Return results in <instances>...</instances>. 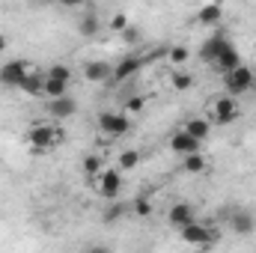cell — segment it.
Returning a JSON list of instances; mask_svg holds the SVG:
<instances>
[{
	"label": "cell",
	"instance_id": "6da1fadb",
	"mask_svg": "<svg viewBox=\"0 0 256 253\" xmlns=\"http://www.w3.org/2000/svg\"><path fill=\"white\" fill-rule=\"evenodd\" d=\"M27 143L36 152L60 149L66 143V128L60 122H36V126H30V131H27Z\"/></svg>",
	"mask_w": 256,
	"mask_h": 253
},
{
	"label": "cell",
	"instance_id": "7a4b0ae2",
	"mask_svg": "<svg viewBox=\"0 0 256 253\" xmlns=\"http://www.w3.org/2000/svg\"><path fill=\"white\" fill-rule=\"evenodd\" d=\"M212 126H232L238 116H242V108H238V102L232 98V96H224V92H218V96H212L208 102H206V114H202Z\"/></svg>",
	"mask_w": 256,
	"mask_h": 253
},
{
	"label": "cell",
	"instance_id": "3957f363",
	"mask_svg": "<svg viewBox=\"0 0 256 253\" xmlns=\"http://www.w3.org/2000/svg\"><path fill=\"white\" fill-rule=\"evenodd\" d=\"M179 238H182L185 248L206 250V248H212V244L220 242V230H218L214 224H202V220H196V224H191V226L179 230Z\"/></svg>",
	"mask_w": 256,
	"mask_h": 253
},
{
	"label": "cell",
	"instance_id": "277c9868",
	"mask_svg": "<svg viewBox=\"0 0 256 253\" xmlns=\"http://www.w3.org/2000/svg\"><path fill=\"white\" fill-rule=\"evenodd\" d=\"M33 72H39L30 60H9L6 66H0V84L9 86V90H18Z\"/></svg>",
	"mask_w": 256,
	"mask_h": 253
},
{
	"label": "cell",
	"instance_id": "5b68a950",
	"mask_svg": "<svg viewBox=\"0 0 256 253\" xmlns=\"http://www.w3.org/2000/svg\"><path fill=\"white\" fill-rule=\"evenodd\" d=\"M224 90H226V96H232V98L242 96V92L256 90V72L250 68V66H242V68L224 74Z\"/></svg>",
	"mask_w": 256,
	"mask_h": 253
},
{
	"label": "cell",
	"instance_id": "8992f818",
	"mask_svg": "<svg viewBox=\"0 0 256 253\" xmlns=\"http://www.w3.org/2000/svg\"><path fill=\"white\" fill-rule=\"evenodd\" d=\"M92 188L102 200H120V190H122V173L116 167H104V173L98 179H92Z\"/></svg>",
	"mask_w": 256,
	"mask_h": 253
},
{
	"label": "cell",
	"instance_id": "52a82bcc",
	"mask_svg": "<svg viewBox=\"0 0 256 253\" xmlns=\"http://www.w3.org/2000/svg\"><path fill=\"white\" fill-rule=\"evenodd\" d=\"M98 131L104 134V137H126L128 131H131V120H128L126 114H120V110H104V114H98Z\"/></svg>",
	"mask_w": 256,
	"mask_h": 253
},
{
	"label": "cell",
	"instance_id": "ba28073f",
	"mask_svg": "<svg viewBox=\"0 0 256 253\" xmlns=\"http://www.w3.org/2000/svg\"><path fill=\"white\" fill-rule=\"evenodd\" d=\"M167 220H170L173 230H185V226L196 224L200 218H196V208H194L191 202H173L170 212H167Z\"/></svg>",
	"mask_w": 256,
	"mask_h": 253
},
{
	"label": "cell",
	"instance_id": "9c48e42d",
	"mask_svg": "<svg viewBox=\"0 0 256 253\" xmlns=\"http://www.w3.org/2000/svg\"><path fill=\"white\" fill-rule=\"evenodd\" d=\"M226 224H230V230H232L236 236H254L256 232V214L248 212V208L230 212V214H226Z\"/></svg>",
	"mask_w": 256,
	"mask_h": 253
},
{
	"label": "cell",
	"instance_id": "30bf717a",
	"mask_svg": "<svg viewBox=\"0 0 256 253\" xmlns=\"http://www.w3.org/2000/svg\"><path fill=\"white\" fill-rule=\"evenodd\" d=\"M226 45H230V36H226L224 30H218L214 36H208V39L200 45V60H202V63H212V66H214V60L220 57V51H224Z\"/></svg>",
	"mask_w": 256,
	"mask_h": 253
},
{
	"label": "cell",
	"instance_id": "8fae6325",
	"mask_svg": "<svg viewBox=\"0 0 256 253\" xmlns=\"http://www.w3.org/2000/svg\"><path fill=\"white\" fill-rule=\"evenodd\" d=\"M143 66H146V60H143L140 54H128V57H122L120 63L114 66V78H110V80H114V84H126L128 78H134Z\"/></svg>",
	"mask_w": 256,
	"mask_h": 253
},
{
	"label": "cell",
	"instance_id": "7c38bea8",
	"mask_svg": "<svg viewBox=\"0 0 256 253\" xmlns=\"http://www.w3.org/2000/svg\"><path fill=\"white\" fill-rule=\"evenodd\" d=\"M102 18H98V12H96V6H84V12H80V18H78V33L84 36V39H96L98 33H102Z\"/></svg>",
	"mask_w": 256,
	"mask_h": 253
},
{
	"label": "cell",
	"instance_id": "4fadbf2b",
	"mask_svg": "<svg viewBox=\"0 0 256 253\" xmlns=\"http://www.w3.org/2000/svg\"><path fill=\"white\" fill-rule=\"evenodd\" d=\"M80 74L90 84H104V80L114 78V66L108 63V60H90V63H84V72Z\"/></svg>",
	"mask_w": 256,
	"mask_h": 253
},
{
	"label": "cell",
	"instance_id": "5bb4252c",
	"mask_svg": "<svg viewBox=\"0 0 256 253\" xmlns=\"http://www.w3.org/2000/svg\"><path fill=\"white\" fill-rule=\"evenodd\" d=\"M200 146H202V143H196L191 134L182 131V128L170 134V149H173L176 155H182V158H185V155H194V152H200Z\"/></svg>",
	"mask_w": 256,
	"mask_h": 253
},
{
	"label": "cell",
	"instance_id": "9a60e30c",
	"mask_svg": "<svg viewBox=\"0 0 256 253\" xmlns=\"http://www.w3.org/2000/svg\"><path fill=\"white\" fill-rule=\"evenodd\" d=\"M45 110H48V116H51V120H57V122H60V120H68V116H74V114H78V102H74L72 96H63V98L48 102V108H45Z\"/></svg>",
	"mask_w": 256,
	"mask_h": 253
},
{
	"label": "cell",
	"instance_id": "2e32d148",
	"mask_svg": "<svg viewBox=\"0 0 256 253\" xmlns=\"http://www.w3.org/2000/svg\"><path fill=\"white\" fill-rule=\"evenodd\" d=\"M242 66H244L242 63V54H238V48H236L232 42H230V45L220 51V57L214 60V68L224 72V74H230V72H236V68H242Z\"/></svg>",
	"mask_w": 256,
	"mask_h": 253
},
{
	"label": "cell",
	"instance_id": "e0dca14e",
	"mask_svg": "<svg viewBox=\"0 0 256 253\" xmlns=\"http://www.w3.org/2000/svg\"><path fill=\"white\" fill-rule=\"evenodd\" d=\"M182 131H188L196 143H206V140H208V134H212V122H208L206 116H188Z\"/></svg>",
	"mask_w": 256,
	"mask_h": 253
},
{
	"label": "cell",
	"instance_id": "ac0fdd59",
	"mask_svg": "<svg viewBox=\"0 0 256 253\" xmlns=\"http://www.w3.org/2000/svg\"><path fill=\"white\" fill-rule=\"evenodd\" d=\"M196 21H200V24H206V27L220 24V21H224V6H218V3H206V6H200Z\"/></svg>",
	"mask_w": 256,
	"mask_h": 253
},
{
	"label": "cell",
	"instance_id": "d6986e66",
	"mask_svg": "<svg viewBox=\"0 0 256 253\" xmlns=\"http://www.w3.org/2000/svg\"><path fill=\"white\" fill-rule=\"evenodd\" d=\"M80 170H84V176L86 179H98L102 173H104V158L102 155H84V161H80Z\"/></svg>",
	"mask_w": 256,
	"mask_h": 253
},
{
	"label": "cell",
	"instance_id": "ffe728a7",
	"mask_svg": "<svg viewBox=\"0 0 256 253\" xmlns=\"http://www.w3.org/2000/svg\"><path fill=\"white\" fill-rule=\"evenodd\" d=\"M167 84H170V90L185 92V90H191V86H194V74H191V72H185V68H173V72H170V78H167Z\"/></svg>",
	"mask_w": 256,
	"mask_h": 253
},
{
	"label": "cell",
	"instance_id": "44dd1931",
	"mask_svg": "<svg viewBox=\"0 0 256 253\" xmlns=\"http://www.w3.org/2000/svg\"><path fill=\"white\" fill-rule=\"evenodd\" d=\"M182 170H185V173H191V176H196V173H206V170H208V158H206L202 152L185 155V158H182Z\"/></svg>",
	"mask_w": 256,
	"mask_h": 253
},
{
	"label": "cell",
	"instance_id": "7402d4cb",
	"mask_svg": "<svg viewBox=\"0 0 256 253\" xmlns=\"http://www.w3.org/2000/svg\"><path fill=\"white\" fill-rule=\"evenodd\" d=\"M42 96H48V102H54V98H63V96H68V84H63V80H54V78H48V74H45Z\"/></svg>",
	"mask_w": 256,
	"mask_h": 253
},
{
	"label": "cell",
	"instance_id": "603a6c76",
	"mask_svg": "<svg viewBox=\"0 0 256 253\" xmlns=\"http://www.w3.org/2000/svg\"><path fill=\"white\" fill-rule=\"evenodd\" d=\"M126 214H131V202H122V200H114L108 208H104V224H114V220H120V218H126Z\"/></svg>",
	"mask_w": 256,
	"mask_h": 253
},
{
	"label": "cell",
	"instance_id": "cb8c5ba5",
	"mask_svg": "<svg viewBox=\"0 0 256 253\" xmlns=\"http://www.w3.org/2000/svg\"><path fill=\"white\" fill-rule=\"evenodd\" d=\"M42 86H45V72H33L18 90H21L24 96H42Z\"/></svg>",
	"mask_w": 256,
	"mask_h": 253
},
{
	"label": "cell",
	"instance_id": "d4e9b609",
	"mask_svg": "<svg viewBox=\"0 0 256 253\" xmlns=\"http://www.w3.org/2000/svg\"><path fill=\"white\" fill-rule=\"evenodd\" d=\"M167 60L173 68H182V66L191 60V48L188 45H173V48H167Z\"/></svg>",
	"mask_w": 256,
	"mask_h": 253
},
{
	"label": "cell",
	"instance_id": "484cf974",
	"mask_svg": "<svg viewBox=\"0 0 256 253\" xmlns=\"http://www.w3.org/2000/svg\"><path fill=\"white\" fill-rule=\"evenodd\" d=\"M137 164H140V152H137V149H122V152H120V167H116V170H120V173H128V170H134Z\"/></svg>",
	"mask_w": 256,
	"mask_h": 253
},
{
	"label": "cell",
	"instance_id": "4316f807",
	"mask_svg": "<svg viewBox=\"0 0 256 253\" xmlns=\"http://www.w3.org/2000/svg\"><path fill=\"white\" fill-rule=\"evenodd\" d=\"M152 212H155V202L149 196H137L131 202V214H137V218H152Z\"/></svg>",
	"mask_w": 256,
	"mask_h": 253
},
{
	"label": "cell",
	"instance_id": "83f0119b",
	"mask_svg": "<svg viewBox=\"0 0 256 253\" xmlns=\"http://www.w3.org/2000/svg\"><path fill=\"white\" fill-rule=\"evenodd\" d=\"M143 108H146V98L143 96H128V102H126V114L128 120H134V116H140L143 114Z\"/></svg>",
	"mask_w": 256,
	"mask_h": 253
},
{
	"label": "cell",
	"instance_id": "f1b7e54d",
	"mask_svg": "<svg viewBox=\"0 0 256 253\" xmlns=\"http://www.w3.org/2000/svg\"><path fill=\"white\" fill-rule=\"evenodd\" d=\"M120 36H122V42H126L128 48H137V45L143 42V30H140L137 24H128V27L122 30V33H120Z\"/></svg>",
	"mask_w": 256,
	"mask_h": 253
},
{
	"label": "cell",
	"instance_id": "f546056e",
	"mask_svg": "<svg viewBox=\"0 0 256 253\" xmlns=\"http://www.w3.org/2000/svg\"><path fill=\"white\" fill-rule=\"evenodd\" d=\"M48 78H54V80H63V84H72V68L66 63H54L48 72H45Z\"/></svg>",
	"mask_w": 256,
	"mask_h": 253
},
{
	"label": "cell",
	"instance_id": "4dcf8cb0",
	"mask_svg": "<svg viewBox=\"0 0 256 253\" xmlns=\"http://www.w3.org/2000/svg\"><path fill=\"white\" fill-rule=\"evenodd\" d=\"M108 27H110L114 33H122V30L128 27V15H126V12H116V15L110 18V24H108Z\"/></svg>",
	"mask_w": 256,
	"mask_h": 253
},
{
	"label": "cell",
	"instance_id": "1f68e13d",
	"mask_svg": "<svg viewBox=\"0 0 256 253\" xmlns=\"http://www.w3.org/2000/svg\"><path fill=\"white\" fill-rule=\"evenodd\" d=\"M84 253H114V250H110L108 244H90V248H86Z\"/></svg>",
	"mask_w": 256,
	"mask_h": 253
},
{
	"label": "cell",
	"instance_id": "d6a6232c",
	"mask_svg": "<svg viewBox=\"0 0 256 253\" xmlns=\"http://www.w3.org/2000/svg\"><path fill=\"white\" fill-rule=\"evenodd\" d=\"M6 48H9V39H6V36H3V33H0V57H3V54H6Z\"/></svg>",
	"mask_w": 256,
	"mask_h": 253
},
{
	"label": "cell",
	"instance_id": "836d02e7",
	"mask_svg": "<svg viewBox=\"0 0 256 253\" xmlns=\"http://www.w3.org/2000/svg\"><path fill=\"white\" fill-rule=\"evenodd\" d=\"M254 92H256V90H254Z\"/></svg>",
	"mask_w": 256,
	"mask_h": 253
}]
</instances>
